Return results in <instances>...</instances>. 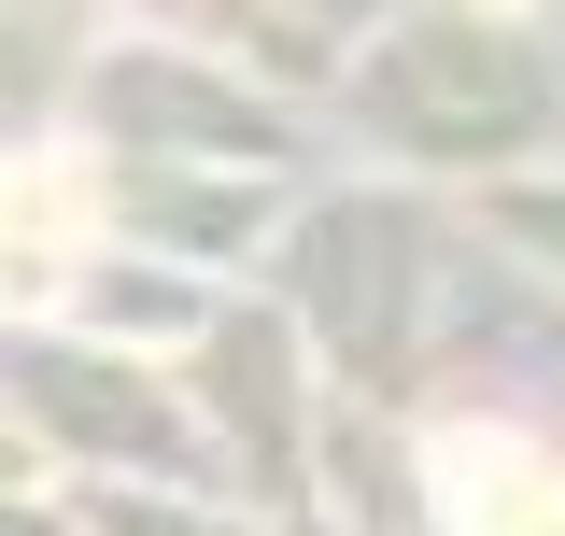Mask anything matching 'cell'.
I'll return each mask as SVG.
<instances>
[{
    "mask_svg": "<svg viewBox=\"0 0 565 536\" xmlns=\"http://www.w3.org/2000/svg\"><path fill=\"white\" fill-rule=\"evenodd\" d=\"M438 494H452L467 536H565V467L509 452V438H452L438 452Z\"/></svg>",
    "mask_w": 565,
    "mask_h": 536,
    "instance_id": "cell-1",
    "label": "cell"
}]
</instances>
